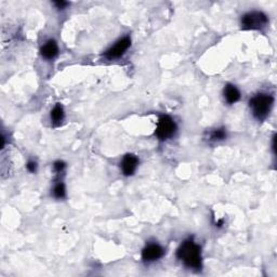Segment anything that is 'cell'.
<instances>
[{
	"mask_svg": "<svg viewBox=\"0 0 277 277\" xmlns=\"http://www.w3.org/2000/svg\"><path fill=\"white\" fill-rule=\"evenodd\" d=\"M177 259L183 263L185 267L190 269H200L203 267L202 247H200L193 238L184 240L177 249Z\"/></svg>",
	"mask_w": 277,
	"mask_h": 277,
	"instance_id": "1",
	"label": "cell"
},
{
	"mask_svg": "<svg viewBox=\"0 0 277 277\" xmlns=\"http://www.w3.org/2000/svg\"><path fill=\"white\" fill-rule=\"evenodd\" d=\"M274 106V96L269 93L260 92L253 95L249 101V108L255 119L263 121L267 118Z\"/></svg>",
	"mask_w": 277,
	"mask_h": 277,
	"instance_id": "2",
	"label": "cell"
},
{
	"mask_svg": "<svg viewBox=\"0 0 277 277\" xmlns=\"http://www.w3.org/2000/svg\"><path fill=\"white\" fill-rule=\"evenodd\" d=\"M268 24V18L262 11H249L241 17L240 25L245 31H261Z\"/></svg>",
	"mask_w": 277,
	"mask_h": 277,
	"instance_id": "3",
	"label": "cell"
},
{
	"mask_svg": "<svg viewBox=\"0 0 277 277\" xmlns=\"http://www.w3.org/2000/svg\"><path fill=\"white\" fill-rule=\"evenodd\" d=\"M177 130V123L172 117H170L169 115L159 116L155 130V135L159 141L169 140V138L176 134Z\"/></svg>",
	"mask_w": 277,
	"mask_h": 277,
	"instance_id": "4",
	"label": "cell"
},
{
	"mask_svg": "<svg viewBox=\"0 0 277 277\" xmlns=\"http://www.w3.org/2000/svg\"><path fill=\"white\" fill-rule=\"evenodd\" d=\"M131 46V38L129 36L122 37L119 40H117L116 43L109 48V49L104 53V57L107 60H116L120 59L122 55L127 52Z\"/></svg>",
	"mask_w": 277,
	"mask_h": 277,
	"instance_id": "5",
	"label": "cell"
},
{
	"mask_svg": "<svg viewBox=\"0 0 277 277\" xmlns=\"http://www.w3.org/2000/svg\"><path fill=\"white\" fill-rule=\"evenodd\" d=\"M165 254V249L157 242H149L142 250V260L147 263L155 262L162 259Z\"/></svg>",
	"mask_w": 277,
	"mask_h": 277,
	"instance_id": "6",
	"label": "cell"
},
{
	"mask_svg": "<svg viewBox=\"0 0 277 277\" xmlns=\"http://www.w3.org/2000/svg\"><path fill=\"white\" fill-rule=\"evenodd\" d=\"M138 158L134 154H126L120 162V170L124 177H131L134 175L138 166Z\"/></svg>",
	"mask_w": 277,
	"mask_h": 277,
	"instance_id": "7",
	"label": "cell"
},
{
	"mask_svg": "<svg viewBox=\"0 0 277 277\" xmlns=\"http://www.w3.org/2000/svg\"><path fill=\"white\" fill-rule=\"evenodd\" d=\"M59 45L54 39H49L41 46L40 55L47 61H52L59 55Z\"/></svg>",
	"mask_w": 277,
	"mask_h": 277,
	"instance_id": "8",
	"label": "cell"
},
{
	"mask_svg": "<svg viewBox=\"0 0 277 277\" xmlns=\"http://www.w3.org/2000/svg\"><path fill=\"white\" fill-rule=\"evenodd\" d=\"M223 98L227 104L233 105V104L237 103L240 100V91L236 86L226 84L223 88Z\"/></svg>",
	"mask_w": 277,
	"mask_h": 277,
	"instance_id": "9",
	"label": "cell"
},
{
	"mask_svg": "<svg viewBox=\"0 0 277 277\" xmlns=\"http://www.w3.org/2000/svg\"><path fill=\"white\" fill-rule=\"evenodd\" d=\"M65 119V110L62 104L58 103L55 104L54 107L51 109L50 112V120L52 126L59 127L60 124L64 121Z\"/></svg>",
	"mask_w": 277,
	"mask_h": 277,
	"instance_id": "10",
	"label": "cell"
},
{
	"mask_svg": "<svg viewBox=\"0 0 277 277\" xmlns=\"http://www.w3.org/2000/svg\"><path fill=\"white\" fill-rule=\"evenodd\" d=\"M52 196L57 199H63L66 197V188L63 181H59L54 184L52 189Z\"/></svg>",
	"mask_w": 277,
	"mask_h": 277,
	"instance_id": "11",
	"label": "cell"
},
{
	"mask_svg": "<svg viewBox=\"0 0 277 277\" xmlns=\"http://www.w3.org/2000/svg\"><path fill=\"white\" fill-rule=\"evenodd\" d=\"M227 136L225 128H217L212 130L209 133V141L210 142H221L224 141Z\"/></svg>",
	"mask_w": 277,
	"mask_h": 277,
	"instance_id": "12",
	"label": "cell"
},
{
	"mask_svg": "<svg viewBox=\"0 0 277 277\" xmlns=\"http://www.w3.org/2000/svg\"><path fill=\"white\" fill-rule=\"evenodd\" d=\"M65 168H66V164L63 161H57L53 164V170L55 171L57 175H61V173H63Z\"/></svg>",
	"mask_w": 277,
	"mask_h": 277,
	"instance_id": "13",
	"label": "cell"
},
{
	"mask_svg": "<svg viewBox=\"0 0 277 277\" xmlns=\"http://www.w3.org/2000/svg\"><path fill=\"white\" fill-rule=\"evenodd\" d=\"M26 169L31 173H36L38 170V164L35 161H29L26 163Z\"/></svg>",
	"mask_w": 277,
	"mask_h": 277,
	"instance_id": "14",
	"label": "cell"
},
{
	"mask_svg": "<svg viewBox=\"0 0 277 277\" xmlns=\"http://www.w3.org/2000/svg\"><path fill=\"white\" fill-rule=\"evenodd\" d=\"M53 5L57 7V9L59 10H64L69 6V3L64 2V0H59V2H53Z\"/></svg>",
	"mask_w": 277,
	"mask_h": 277,
	"instance_id": "15",
	"label": "cell"
}]
</instances>
